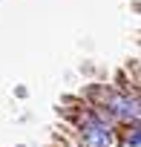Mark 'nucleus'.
Here are the masks:
<instances>
[{
    "mask_svg": "<svg viewBox=\"0 0 141 147\" xmlns=\"http://www.w3.org/2000/svg\"><path fill=\"white\" fill-rule=\"evenodd\" d=\"M84 144L87 147H112L115 144V136H112V130L107 124L92 121V124L84 127Z\"/></svg>",
    "mask_w": 141,
    "mask_h": 147,
    "instance_id": "f257e3e1",
    "label": "nucleus"
},
{
    "mask_svg": "<svg viewBox=\"0 0 141 147\" xmlns=\"http://www.w3.org/2000/svg\"><path fill=\"white\" fill-rule=\"evenodd\" d=\"M109 107H112L115 115H121V118H135V115H138V107H135L132 98H121V95H115V98H109Z\"/></svg>",
    "mask_w": 141,
    "mask_h": 147,
    "instance_id": "f03ea898",
    "label": "nucleus"
}]
</instances>
